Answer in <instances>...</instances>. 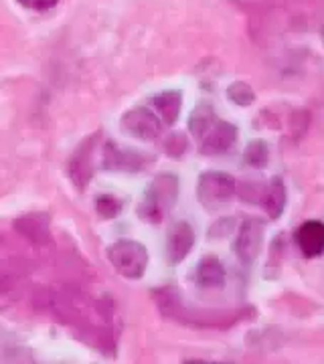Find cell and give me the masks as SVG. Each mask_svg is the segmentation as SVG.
<instances>
[{"label": "cell", "mask_w": 324, "mask_h": 364, "mask_svg": "<svg viewBox=\"0 0 324 364\" xmlns=\"http://www.w3.org/2000/svg\"><path fill=\"white\" fill-rule=\"evenodd\" d=\"M189 130L199 142V148L205 156L225 154L237 142V128L215 116L213 107L207 104H201L191 114Z\"/></svg>", "instance_id": "6da1fadb"}, {"label": "cell", "mask_w": 324, "mask_h": 364, "mask_svg": "<svg viewBox=\"0 0 324 364\" xmlns=\"http://www.w3.org/2000/svg\"><path fill=\"white\" fill-rule=\"evenodd\" d=\"M177 200H179V178L172 174H160L144 193L142 203L138 205V217L150 225H160L169 217Z\"/></svg>", "instance_id": "7a4b0ae2"}, {"label": "cell", "mask_w": 324, "mask_h": 364, "mask_svg": "<svg viewBox=\"0 0 324 364\" xmlns=\"http://www.w3.org/2000/svg\"><path fill=\"white\" fill-rule=\"evenodd\" d=\"M235 193H237V182L234 176L219 170L201 174L199 184H197V198L209 213L223 210L234 200Z\"/></svg>", "instance_id": "3957f363"}, {"label": "cell", "mask_w": 324, "mask_h": 364, "mask_svg": "<svg viewBox=\"0 0 324 364\" xmlns=\"http://www.w3.org/2000/svg\"><path fill=\"white\" fill-rule=\"evenodd\" d=\"M112 267L126 279H140L148 267V251L142 243L122 239L108 249Z\"/></svg>", "instance_id": "277c9868"}, {"label": "cell", "mask_w": 324, "mask_h": 364, "mask_svg": "<svg viewBox=\"0 0 324 364\" xmlns=\"http://www.w3.org/2000/svg\"><path fill=\"white\" fill-rule=\"evenodd\" d=\"M120 128L124 134H128L136 140H142V142H152L156 140L160 134H162V119L156 116L152 109L148 107H134L126 112L122 116V122H120Z\"/></svg>", "instance_id": "5b68a950"}, {"label": "cell", "mask_w": 324, "mask_h": 364, "mask_svg": "<svg viewBox=\"0 0 324 364\" xmlns=\"http://www.w3.org/2000/svg\"><path fill=\"white\" fill-rule=\"evenodd\" d=\"M263 233H266V227L258 219H247L241 223L237 239H235V253L241 263L251 265L258 259L261 243H263Z\"/></svg>", "instance_id": "8992f818"}, {"label": "cell", "mask_w": 324, "mask_h": 364, "mask_svg": "<svg viewBox=\"0 0 324 364\" xmlns=\"http://www.w3.org/2000/svg\"><path fill=\"white\" fill-rule=\"evenodd\" d=\"M98 134L88 138L83 144H79L78 152L73 154L71 162H69V176L75 182L78 188H85L88 182L91 181L93 174V152H95V142H98Z\"/></svg>", "instance_id": "52a82bcc"}, {"label": "cell", "mask_w": 324, "mask_h": 364, "mask_svg": "<svg viewBox=\"0 0 324 364\" xmlns=\"http://www.w3.org/2000/svg\"><path fill=\"white\" fill-rule=\"evenodd\" d=\"M194 245V231L187 221L174 223L167 233V257L172 265L181 263Z\"/></svg>", "instance_id": "ba28073f"}, {"label": "cell", "mask_w": 324, "mask_h": 364, "mask_svg": "<svg viewBox=\"0 0 324 364\" xmlns=\"http://www.w3.org/2000/svg\"><path fill=\"white\" fill-rule=\"evenodd\" d=\"M296 243L304 257L316 259L324 251V227L320 221H306L300 225L296 233Z\"/></svg>", "instance_id": "9c48e42d"}, {"label": "cell", "mask_w": 324, "mask_h": 364, "mask_svg": "<svg viewBox=\"0 0 324 364\" xmlns=\"http://www.w3.org/2000/svg\"><path fill=\"white\" fill-rule=\"evenodd\" d=\"M104 166L108 170H140L144 158L136 152L117 148V144H108L104 150Z\"/></svg>", "instance_id": "30bf717a"}, {"label": "cell", "mask_w": 324, "mask_h": 364, "mask_svg": "<svg viewBox=\"0 0 324 364\" xmlns=\"http://www.w3.org/2000/svg\"><path fill=\"white\" fill-rule=\"evenodd\" d=\"M156 116L162 119L164 126H174L182 107V95L179 91H164L152 97Z\"/></svg>", "instance_id": "8fae6325"}, {"label": "cell", "mask_w": 324, "mask_h": 364, "mask_svg": "<svg viewBox=\"0 0 324 364\" xmlns=\"http://www.w3.org/2000/svg\"><path fill=\"white\" fill-rule=\"evenodd\" d=\"M197 284L207 289H219L225 286V267L217 257H205L197 267Z\"/></svg>", "instance_id": "7c38bea8"}, {"label": "cell", "mask_w": 324, "mask_h": 364, "mask_svg": "<svg viewBox=\"0 0 324 364\" xmlns=\"http://www.w3.org/2000/svg\"><path fill=\"white\" fill-rule=\"evenodd\" d=\"M263 207L270 213L272 219H278L282 215V210L286 207V188L282 181H273L272 184H268V193L263 198Z\"/></svg>", "instance_id": "4fadbf2b"}, {"label": "cell", "mask_w": 324, "mask_h": 364, "mask_svg": "<svg viewBox=\"0 0 324 364\" xmlns=\"http://www.w3.org/2000/svg\"><path fill=\"white\" fill-rule=\"evenodd\" d=\"M227 95H229V100L235 105H241V107H247V105H251L256 102V93H254V90L247 85L246 81H235V83H231L227 87Z\"/></svg>", "instance_id": "5bb4252c"}, {"label": "cell", "mask_w": 324, "mask_h": 364, "mask_svg": "<svg viewBox=\"0 0 324 364\" xmlns=\"http://www.w3.org/2000/svg\"><path fill=\"white\" fill-rule=\"evenodd\" d=\"M247 162L256 168H263L270 160V150H268V144L266 142H251L247 146L246 152Z\"/></svg>", "instance_id": "9a60e30c"}, {"label": "cell", "mask_w": 324, "mask_h": 364, "mask_svg": "<svg viewBox=\"0 0 324 364\" xmlns=\"http://www.w3.org/2000/svg\"><path fill=\"white\" fill-rule=\"evenodd\" d=\"M120 208H122V203L114 198V196H100L98 200H95V210L105 217V219H110V217H116L117 213H120Z\"/></svg>", "instance_id": "2e32d148"}, {"label": "cell", "mask_w": 324, "mask_h": 364, "mask_svg": "<svg viewBox=\"0 0 324 364\" xmlns=\"http://www.w3.org/2000/svg\"><path fill=\"white\" fill-rule=\"evenodd\" d=\"M19 2L31 11H49L59 0H19Z\"/></svg>", "instance_id": "e0dca14e"}]
</instances>
